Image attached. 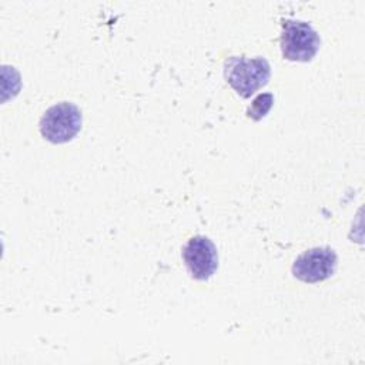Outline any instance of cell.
I'll use <instances>...</instances> for the list:
<instances>
[{
    "mask_svg": "<svg viewBox=\"0 0 365 365\" xmlns=\"http://www.w3.org/2000/svg\"><path fill=\"white\" fill-rule=\"evenodd\" d=\"M269 76L271 67L264 57L231 56L224 61V77L242 98H250L255 91L267 86Z\"/></svg>",
    "mask_w": 365,
    "mask_h": 365,
    "instance_id": "6da1fadb",
    "label": "cell"
},
{
    "mask_svg": "<svg viewBox=\"0 0 365 365\" xmlns=\"http://www.w3.org/2000/svg\"><path fill=\"white\" fill-rule=\"evenodd\" d=\"M281 51L289 61H309L315 57L321 38L314 27L302 20H281Z\"/></svg>",
    "mask_w": 365,
    "mask_h": 365,
    "instance_id": "7a4b0ae2",
    "label": "cell"
},
{
    "mask_svg": "<svg viewBox=\"0 0 365 365\" xmlns=\"http://www.w3.org/2000/svg\"><path fill=\"white\" fill-rule=\"evenodd\" d=\"M83 115L80 108L68 101H61L46 110L40 120L41 135L53 143L63 144L80 131Z\"/></svg>",
    "mask_w": 365,
    "mask_h": 365,
    "instance_id": "3957f363",
    "label": "cell"
},
{
    "mask_svg": "<svg viewBox=\"0 0 365 365\" xmlns=\"http://www.w3.org/2000/svg\"><path fill=\"white\" fill-rule=\"evenodd\" d=\"M336 268V252L331 247H314L302 252L292 264V275L308 284L328 279Z\"/></svg>",
    "mask_w": 365,
    "mask_h": 365,
    "instance_id": "277c9868",
    "label": "cell"
},
{
    "mask_svg": "<svg viewBox=\"0 0 365 365\" xmlns=\"http://www.w3.org/2000/svg\"><path fill=\"white\" fill-rule=\"evenodd\" d=\"M182 259L190 275L197 281H207L218 268V252L205 235H194L182 247Z\"/></svg>",
    "mask_w": 365,
    "mask_h": 365,
    "instance_id": "5b68a950",
    "label": "cell"
},
{
    "mask_svg": "<svg viewBox=\"0 0 365 365\" xmlns=\"http://www.w3.org/2000/svg\"><path fill=\"white\" fill-rule=\"evenodd\" d=\"M274 104V96L271 93H262L258 94L254 100L252 104L247 110V117L252 118L254 121H259L267 115V113L271 110Z\"/></svg>",
    "mask_w": 365,
    "mask_h": 365,
    "instance_id": "8992f818",
    "label": "cell"
}]
</instances>
